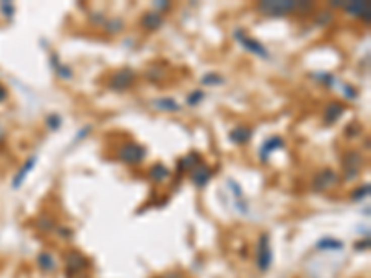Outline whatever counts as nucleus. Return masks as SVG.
Returning a JSON list of instances; mask_svg holds the SVG:
<instances>
[{
	"label": "nucleus",
	"instance_id": "32",
	"mask_svg": "<svg viewBox=\"0 0 371 278\" xmlns=\"http://www.w3.org/2000/svg\"><path fill=\"white\" fill-rule=\"evenodd\" d=\"M89 130H91V126H89V125L84 126V130H80V132H78V134H76V139H74V143L80 141V139H84V137H86V134H87V132H89Z\"/></svg>",
	"mask_w": 371,
	"mask_h": 278
},
{
	"label": "nucleus",
	"instance_id": "15",
	"mask_svg": "<svg viewBox=\"0 0 371 278\" xmlns=\"http://www.w3.org/2000/svg\"><path fill=\"white\" fill-rule=\"evenodd\" d=\"M154 108L160 109V112H180V106H178V102L175 100V98L171 97H162V98H156L154 102Z\"/></svg>",
	"mask_w": 371,
	"mask_h": 278
},
{
	"label": "nucleus",
	"instance_id": "27",
	"mask_svg": "<svg viewBox=\"0 0 371 278\" xmlns=\"http://www.w3.org/2000/svg\"><path fill=\"white\" fill-rule=\"evenodd\" d=\"M317 80H321V82H323V84H327V85H334V84H336V78H334L332 74H327V73L317 74Z\"/></svg>",
	"mask_w": 371,
	"mask_h": 278
},
{
	"label": "nucleus",
	"instance_id": "31",
	"mask_svg": "<svg viewBox=\"0 0 371 278\" xmlns=\"http://www.w3.org/2000/svg\"><path fill=\"white\" fill-rule=\"evenodd\" d=\"M154 6H156L154 12H158V10H160V12H164V10H169V8H171V4H169V2H166V0H162V2H156Z\"/></svg>",
	"mask_w": 371,
	"mask_h": 278
},
{
	"label": "nucleus",
	"instance_id": "16",
	"mask_svg": "<svg viewBox=\"0 0 371 278\" xmlns=\"http://www.w3.org/2000/svg\"><path fill=\"white\" fill-rule=\"evenodd\" d=\"M200 163H202V158H200L199 154L189 152L186 158H182L180 161H178V171H188V169L193 171L195 167H199Z\"/></svg>",
	"mask_w": 371,
	"mask_h": 278
},
{
	"label": "nucleus",
	"instance_id": "30",
	"mask_svg": "<svg viewBox=\"0 0 371 278\" xmlns=\"http://www.w3.org/2000/svg\"><path fill=\"white\" fill-rule=\"evenodd\" d=\"M331 21H332L331 13L325 12V13H321V19H317V24H321V26H323V24H329Z\"/></svg>",
	"mask_w": 371,
	"mask_h": 278
},
{
	"label": "nucleus",
	"instance_id": "10",
	"mask_svg": "<svg viewBox=\"0 0 371 278\" xmlns=\"http://www.w3.org/2000/svg\"><path fill=\"white\" fill-rule=\"evenodd\" d=\"M343 112H345V106H343L342 102H329L325 106V112H323L325 125H334L336 121H340Z\"/></svg>",
	"mask_w": 371,
	"mask_h": 278
},
{
	"label": "nucleus",
	"instance_id": "24",
	"mask_svg": "<svg viewBox=\"0 0 371 278\" xmlns=\"http://www.w3.org/2000/svg\"><path fill=\"white\" fill-rule=\"evenodd\" d=\"M369 189H371L369 182H365L364 186H360L358 189H354L353 195H351V199H353V200H362V199H365V197L369 195Z\"/></svg>",
	"mask_w": 371,
	"mask_h": 278
},
{
	"label": "nucleus",
	"instance_id": "3",
	"mask_svg": "<svg viewBox=\"0 0 371 278\" xmlns=\"http://www.w3.org/2000/svg\"><path fill=\"white\" fill-rule=\"evenodd\" d=\"M145 147L143 145H137V143H126L123 147H119L117 150V158L123 161V163H128V165H136L139 161L145 159Z\"/></svg>",
	"mask_w": 371,
	"mask_h": 278
},
{
	"label": "nucleus",
	"instance_id": "13",
	"mask_svg": "<svg viewBox=\"0 0 371 278\" xmlns=\"http://www.w3.org/2000/svg\"><path fill=\"white\" fill-rule=\"evenodd\" d=\"M230 141L234 143V145H245V143L251 141L252 137V130L251 128H247V126H236L232 128L229 134Z\"/></svg>",
	"mask_w": 371,
	"mask_h": 278
},
{
	"label": "nucleus",
	"instance_id": "12",
	"mask_svg": "<svg viewBox=\"0 0 371 278\" xmlns=\"http://www.w3.org/2000/svg\"><path fill=\"white\" fill-rule=\"evenodd\" d=\"M162 24H164V15L160 12H148L141 19V26L148 32H156L158 28H162Z\"/></svg>",
	"mask_w": 371,
	"mask_h": 278
},
{
	"label": "nucleus",
	"instance_id": "7",
	"mask_svg": "<svg viewBox=\"0 0 371 278\" xmlns=\"http://www.w3.org/2000/svg\"><path fill=\"white\" fill-rule=\"evenodd\" d=\"M134 80H136V73H134L132 69H121V71H117V73L112 76L110 87L114 91H125L134 84Z\"/></svg>",
	"mask_w": 371,
	"mask_h": 278
},
{
	"label": "nucleus",
	"instance_id": "18",
	"mask_svg": "<svg viewBox=\"0 0 371 278\" xmlns=\"http://www.w3.org/2000/svg\"><path fill=\"white\" fill-rule=\"evenodd\" d=\"M148 178H150V180H154V182L167 180V178H169V169H167L166 165H162V163L154 165L152 169L148 171Z\"/></svg>",
	"mask_w": 371,
	"mask_h": 278
},
{
	"label": "nucleus",
	"instance_id": "6",
	"mask_svg": "<svg viewBox=\"0 0 371 278\" xmlns=\"http://www.w3.org/2000/svg\"><path fill=\"white\" fill-rule=\"evenodd\" d=\"M273 261V252H271V245H269V236L262 234L260 241H258V269L260 271H268Z\"/></svg>",
	"mask_w": 371,
	"mask_h": 278
},
{
	"label": "nucleus",
	"instance_id": "2",
	"mask_svg": "<svg viewBox=\"0 0 371 278\" xmlns=\"http://www.w3.org/2000/svg\"><path fill=\"white\" fill-rule=\"evenodd\" d=\"M343 163V180H354L364 167V156L356 150H349L342 159Z\"/></svg>",
	"mask_w": 371,
	"mask_h": 278
},
{
	"label": "nucleus",
	"instance_id": "29",
	"mask_svg": "<svg viewBox=\"0 0 371 278\" xmlns=\"http://www.w3.org/2000/svg\"><path fill=\"white\" fill-rule=\"evenodd\" d=\"M0 10H2V12L6 13L8 17H12L13 12H15V8H13L12 2H8V4H6V2H2V4H0Z\"/></svg>",
	"mask_w": 371,
	"mask_h": 278
},
{
	"label": "nucleus",
	"instance_id": "20",
	"mask_svg": "<svg viewBox=\"0 0 371 278\" xmlns=\"http://www.w3.org/2000/svg\"><path fill=\"white\" fill-rule=\"evenodd\" d=\"M320 250H342L343 249V243L342 241H336V239L332 238H323L317 241V245H315Z\"/></svg>",
	"mask_w": 371,
	"mask_h": 278
},
{
	"label": "nucleus",
	"instance_id": "19",
	"mask_svg": "<svg viewBox=\"0 0 371 278\" xmlns=\"http://www.w3.org/2000/svg\"><path fill=\"white\" fill-rule=\"evenodd\" d=\"M37 265H39L43 271L50 272L56 269V261H54V258H52L48 252H41V254L37 256Z\"/></svg>",
	"mask_w": 371,
	"mask_h": 278
},
{
	"label": "nucleus",
	"instance_id": "26",
	"mask_svg": "<svg viewBox=\"0 0 371 278\" xmlns=\"http://www.w3.org/2000/svg\"><path fill=\"white\" fill-rule=\"evenodd\" d=\"M48 128H52V130H58L60 126H62V117L60 115H48Z\"/></svg>",
	"mask_w": 371,
	"mask_h": 278
},
{
	"label": "nucleus",
	"instance_id": "25",
	"mask_svg": "<svg viewBox=\"0 0 371 278\" xmlns=\"http://www.w3.org/2000/svg\"><path fill=\"white\" fill-rule=\"evenodd\" d=\"M202 98H204V91L195 89L193 93H189V95H188L186 102H188V106H197V104L202 102Z\"/></svg>",
	"mask_w": 371,
	"mask_h": 278
},
{
	"label": "nucleus",
	"instance_id": "11",
	"mask_svg": "<svg viewBox=\"0 0 371 278\" xmlns=\"http://www.w3.org/2000/svg\"><path fill=\"white\" fill-rule=\"evenodd\" d=\"M211 180V169L206 165L200 163L199 167H195L191 171V182H193L197 188H204L206 184Z\"/></svg>",
	"mask_w": 371,
	"mask_h": 278
},
{
	"label": "nucleus",
	"instance_id": "14",
	"mask_svg": "<svg viewBox=\"0 0 371 278\" xmlns=\"http://www.w3.org/2000/svg\"><path fill=\"white\" fill-rule=\"evenodd\" d=\"M35 163H37V156H32V158H28V161L21 167V171H19L17 175H15V178H13V188L17 189L21 188V184L24 182V178L28 176V173L35 167Z\"/></svg>",
	"mask_w": 371,
	"mask_h": 278
},
{
	"label": "nucleus",
	"instance_id": "22",
	"mask_svg": "<svg viewBox=\"0 0 371 278\" xmlns=\"http://www.w3.org/2000/svg\"><path fill=\"white\" fill-rule=\"evenodd\" d=\"M104 28L108 34H119L121 30H123V21L117 17H112L108 21H104Z\"/></svg>",
	"mask_w": 371,
	"mask_h": 278
},
{
	"label": "nucleus",
	"instance_id": "33",
	"mask_svg": "<svg viewBox=\"0 0 371 278\" xmlns=\"http://www.w3.org/2000/svg\"><path fill=\"white\" fill-rule=\"evenodd\" d=\"M6 98H8V91H6V87H4V85H0V102H4Z\"/></svg>",
	"mask_w": 371,
	"mask_h": 278
},
{
	"label": "nucleus",
	"instance_id": "1",
	"mask_svg": "<svg viewBox=\"0 0 371 278\" xmlns=\"http://www.w3.org/2000/svg\"><path fill=\"white\" fill-rule=\"evenodd\" d=\"M312 4H304V2H293V0H266L258 4V10L266 15L271 17H280V15H288L297 10H310Z\"/></svg>",
	"mask_w": 371,
	"mask_h": 278
},
{
	"label": "nucleus",
	"instance_id": "9",
	"mask_svg": "<svg viewBox=\"0 0 371 278\" xmlns=\"http://www.w3.org/2000/svg\"><path fill=\"white\" fill-rule=\"evenodd\" d=\"M284 147V139L280 136H271L269 139H266L262 145V148H260V159L262 161H268L269 156L275 152V150H279V148Z\"/></svg>",
	"mask_w": 371,
	"mask_h": 278
},
{
	"label": "nucleus",
	"instance_id": "34",
	"mask_svg": "<svg viewBox=\"0 0 371 278\" xmlns=\"http://www.w3.org/2000/svg\"><path fill=\"white\" fill-rule=\"evenodd\" d=\"M345 4H347V2H343V0H332L331 2L332 8H345Z\"/></svg>",
	"mask_w": 371,
	"mask_h": 278
},
{
	"label": "nucleus",
	"instance_id": "23",
	"mask_svg": "<svg viewBox=\"0 0 371 278\" xmlns=\"http://www.w3.org/2000/svg\"><path fill=\"white\" fill-rule=\"evenodd\" d=\"M223 82H225V80H223L221 76H219V74H216V73H208V74H204V76L200 78V84H202V85H221Z\"/></svg>",
	"mask_w": 371,
	"mask_h": 278
},
{
	"label": "nucleus",
	"instance_id": "5",
	"mask_svg": "<svg viewBox=\"0 0 371 278\" xmlns=\"http://www.w3.org/2000/svg\"><path fill=\"white\" fill-rule=\"evenodd\" d=\"M234 37H236V41H240V45L243 46L245 50L251 52V54L263 58V60H268V58H269V52L266 50V46H263L260 41L252 39V37H249L247 34H243V30H236Z\"/></svg>",
	"mask_w": 371,
	"mask_h": 278
},
{
	"label": "nucleus",
	"instance_id": "21",
	"mask_svg": "<svg viewBox=\"0 0 371 278\" xmlns=\"http://www.w3.org/2000/svg\"><path fill=\"white\" fill-rule=\"evenodd\" d=\"M50 60H52V65H54V69H56V73H58V76H60V78L69 80L71 76H73V71H71L67 65H62V63L58 62V56H56V54H52Z\"/></svg>",
	"mask_w": 371,
	"mask_h": 278
},
{
	"label": "nucleus",
	"instance_id": "4",
	"mask_svg": "<svg viewBox=\"0 0 371 278\" xmlns=\"http://www.w3.org/2000/svg\"><path fill=\"white\" fill-rule=\"evenodd\" d=\"M338 180H340V176H338L336 171L327 167V169L320 171V173L314 176V180H312V189H314L315 193H317V191L321 193V191H327V189L334 188L338 184Z\"/></svg>",
	"mask_w": 371,
	"mask_h": 278
},
{
	"label": "nucleus",
	"instance_id": "17",
	"mask_svg": "<svg viewBox=\"0 0 371 278\" xmlns=\"http://www.w3.org/2000/svg\"><path fill=\"white\" fill-rule=\"evenodd\" d=\"M67 267L71 272H76V271H82L84 267H86V260H84V256L78 254V252H71L67 256Z\"/></svg>",
	"mask_w": 371,
	"mask_h": 278
},
{
	"label": "nucleus",
	"instance_id": "28",
	"mask_svg": "<svg viewBox=\"0 0 371 278\" xmlns=\"http://www.w3.org/2000/svg\"><path fill=\"white\" fill-rule=\"evenodd\" d=\"M37 227H39L41 230L48 232V230H52V228H54V223H52V219H41V221L37 223Z\"/></svg>",
	"mask_w": 371,
	"mask_h": 278
},
{
	"label": "nucleus",
	"instance_id": "8",
	"mask_svg": "<svg viewBox=\"0 0 371 278\" xmlns=\"http://www.w3.org/2000/svg\"><path fill=\"white\" fill-rule=\"evenodd\" d=\"M349 15H353V17H358V19H365V21H369L371 17V10H369V4L367 2H362V0H354V2H349L345 4L343 8Z\"/></svg>",
	"mask_w": 371,
	"mask_h": 278
}]
</instances>
